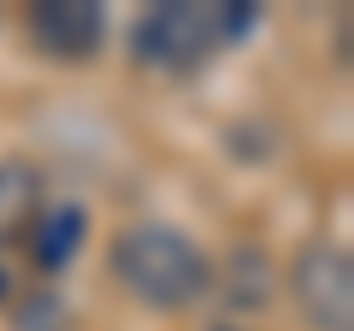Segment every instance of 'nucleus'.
Masks as SVG:
<instances>
[{
	"instance_id": "f257e3e1",
	"label": "nucleus",
	"mask_w": 354,
	"mask_h": 331,
	"mask_svg": "<svg viewBox=\"0 0 354 331\" xmlns=\"http://www.w3.org/2000/svg\"><path fill=\"white\" fill-rule=\"evenodd\" d=\"M254 18H260V6H248V0H160L136 18L130 53L148 71L189 77L201 65H213L230 42L248 36Z\"/></svg>"
},
{
	"instance_id": "f03ea898",
	"label": "nucleus",
	"mask_w": 354,
	"mask_h": 331,
	"mask_svg": "<svg viewBox=\"0 0 354 331\" xmlns=\"http://www.w3.org/2000/svg\"><path fill=\"white\" fill-rule=\"evenodd\" d=\"M113 278L142 307L177 314L213 290V260L189 231L165 225V219H142V225H124L113 237Z\"/></svg>"
},
{
	"instance_id": "7ed1b4c3",
	"label": "nucleus",
	"mask_w": 354,
	"mask_h": 331,
	"mask_svg": "<svg viewBox=\"0 0 354 331\" xmlns=\"http://www.w3.org/2000/svg\"><path fill=\"white\" fill-rule=\"evenodd\" d=\"M290 296L313 331H354V260L342 242H307L290 260Z\"/></svg>"
},
{
	"instance_id": "20e7f679",
	"label": "nucleus",
	"mask_w": 354,
	"mask_h": 331,
	"mask_svg": "<svg viewBox=\"0 0 354 331\" xmlns=\"http://www.w3.org/2000/svg\"><path fill=\"white\" fill-rule=\"evenodd\" d=\"M24 30L41 60L53 65H88L106 42V12L95 0H41L24 12Z\"/></svg>"
},
{
	"instance_id": "39448f33",
	"label": "nucleus",
	"mask_w": 354,
	"mask_h": 331,
	"mask_svg": "<svg viewBox=\"0 0 354 331\" xmlns=\"http://www.w3.org/2000/svg\"><path fill=\"white\" fill-rule=\"evenodd\" d=\"M41 207H48V178H41V166L24 160V154H6V160H0V249L24 242L30 225L41 219Z\"/></svg>"
},
{
	"instance_id": "423d86ee",
	"label": "nucleus",
	"mask_w": 354,
	"mask_h": 331,
	"mask_svg": "<svg viewBox=\"0 0 354 331\" xmlns=\"http://www.w3.org/2000/svg\"><path fill=\"white\" fill-rule=\"evenodd\" d=\"M83 237H88V213H83V207H77V202H48L24 242H30V260L53 278V272H65V267L77 260Z\"/></svg>"
},
{
	"instance_id": "0eeeda50",
	"label": "nucleus",
	"mask_w": 354,
	"mask_h": 331,
	"mask_svg": "<svg viewBox=\"0 0 354 331\" xmlns=\"http://www.w3.org/2000/svg\"><path fill=\"white\" fill-rule=\"evenodd\" d=\"M278 290V267L260 255V249H236L230 255V307H266Z\"/></svg>"
},
{
	"instance_id": "6e6552de",
	"label": "nucleus",
	"mask_w": 354,
	"mask_h": 331,
	"mask_svg": "<svg viewBox=\"0 0 354 331\" xmlns=\"http://www.w3.org/2000/svg\"><path fill=\"white\" fill-rule=\"evenodd\" d=\"M12 331H71V307L59 290H30L12 302Z\"/></svg>"
},
{
	"instance_id": "1a4fd4ad",
	"label": "nucleus",
	"mask_w": 354,
	"mask_h": 331,
	"mask_svg": "<svg viewBox=\"0 0 354 331\" xmlns=\"http://www.w3.org/2000/svg\"><path fill=\"white\" fill-rule=\"evenodd\" d=\"M12 302V278H6V267H0V307Z\"/></svg>"
},
{
	"instance_id": "9d476101",
	"label": "nucleus",
	"mask_w": 354,
	"mask_h": 331,
	"mask_svg": "<svg viewBox=\"0 0 354 331\" xmlns=\"http://www.w3.org/2000/svg\"><path fill=\"white\" fill-rule=\"evenodd\" d=\"M213 331H236V325H213Z\"/></svg>"
}]
</instances>
